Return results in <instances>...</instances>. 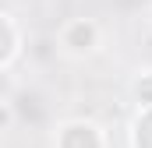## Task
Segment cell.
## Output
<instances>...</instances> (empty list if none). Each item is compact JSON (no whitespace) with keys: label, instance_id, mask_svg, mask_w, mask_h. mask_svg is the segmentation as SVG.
<instances>
[{"label":"cell","instance_id":"6da1fadb","mask_svg":"<svg viewBox=\"0 0 152 148\" xmlns=\"http://www.w3.org/2000/svg\"><path fill=\"white\" fill-rule=\"evenodd\" d=\"M7 120H11V110H4V106H0V127H4Z\"/></svg>","mask_w":152,"mask_h":148}]
</instances>
